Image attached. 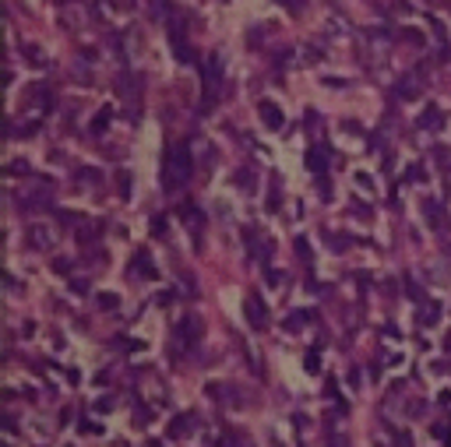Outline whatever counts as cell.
<instances>
[{"label": "cell", "mask_w": 451, "mask_h": 447, "mask_svg": "<svg viewBox=\"0 0 451 447\" xmlns=\"http://www.w3.org/2000/svg\"><path fill=\"white\" fill-rule=\"evenodd\" d=\"M191 176H194L191 148H187L183 141L169 145V148H166V162H162V187H166V190H180Z\"/></svg>", "instance_id": "cell-1"}, {"label": "cell", "mask_w": 451, "mask_h": 447, "mask_svg": "<svg viewBox=\"0 0 451 447\" xmlns=\"http://www.w3.org/2000/svg\"><path fill=\"white\" fill-rule=\"evenodd\" d=\"M198 335H201V324H198L194 317H183V320L176 324V331H173V352L183 356V352L198 342Z\"/></svg>", "instance_id": "cell-2"}, {"label": "cell", "mask_w": 451, "mask_h": 447, "mask_svg": "<svg viewBox=\"0 0 451 447\" xmlns=\"http://www.w3.org/2000/svg\"><path fill=\"white\" fill-rule=\"evenodd\" d=\"M166 35H169V43H173V50H176V60L180 64H191L194 60V53H191V46H187V35H183V25H169L166 28Z\"/></svg>", "instance_id": "cell-3"}, {"label": "cell", "mask_w": 451, "mask_h": 447, "mask_svg": "<svg viewBox=\"0 0 451 447\" xmlns=\"http://www.w3.org/2000/svg\"><path fill=\"white\" fill-rule=\"evenodd\" d=\"M257 113H261V120H265V127H268V131H282L286 116H282V109H279L272 99H261V102H257Z\"/></svg>", "instance_id": "cell-4"}, {"label": "cell", "mask_w": 451, "mask_h": 447, "mask_svg": "<svg viewBox=\"0 0 451 447\" xmlns=\"http://www.w3.org/2000/svg\"><path fill=\"white\" fill-rule=\"evenodd\" d=\"M57 243V232L50 229V225H28V247H35V250H50Z\"/></svg>", "instance_id": "cell-5"}, {"label": "cell", "mask_w": 451, "mask_h": 447, "mask_svg": "<svg viewBox=\"0 0 451 447\" xmlns=\"http://www.w3.org/2000/svg\"><path fill=\"white\" fill-rule=\"evenodd\" d=\"M247 320L261 331V328H268V313H265V303L257 296H247Z\"/></svg>", "instance_id": "cell-6"}, {"label": "cell", "mask_w": 451, "mask_h": 447, "mask_svg": "<svg viewBox=\"0 0 451 447\" xmlns=\"http://www.w3.org/2000/svg\"><path fill=\"white\" fill-rule=\"evenodd\" d=\"M324 166H328L324 148H310V151H307V169H310V173H317V176H321V173H324Z\"/></svg>", "instance_id": "cell-7"}, {"label": "cell", "mask_w": 451, "mask_h": 447, "mask_svg": "<svg viewBox=\"0 0 451 447\" xmlns=\"http://www.w3.org/2000/svg\"><path fill=\"white\" fill-rule=\"evenodd\" d=\"M444 124V116H441V109L437 106H427V113L420 116V127H427V131H437Z\"/></svg>", "instance_id": "cell-8"}, {"label": "cell", "mask_w": 451, "mask_h": 447, "mask_svg": "<svg viewBox=\"0 0 451 447\" xmlns=\"http://www.w3.org/2000/svg\"><path fill=\"white\" fill-rule=\"evenodd\" d=\"M187 430H191V416H176L169 426V437H187Z\"/></svg>", "instance_id": "cell-9"}, {"label": "cell", "mask_w": 451, "mask_h": 447, "mask_svg": "<svg viewBox=\"0 0 451 447\" xmlns=\"http://www.w3.org/2000/svg\"><path fill=\"white\" fill-rule=\"evenodd\" d=\"M95 303H99L102 310H117V306H120V296H117V293H99Z\"/></svg>", "instance_id": "cell-10"}, {"label": "cell", "mask_w": 451, "mask_h": 447, "mask_svg": "<svg viewBox=\"0 0 451 447\" xmlns=\"http://www.w3.org/2000/svg\"><path fill=\"white\" fill-rule=\"evenodd\" d=\"M134 268H138V271H145L148 278H155V264H152V257H148V254H138V261H134Z\"/></svg>", "instance_id": "cell-11"}, {"label": "cell", "mask_w": 451, "mask_h": 447, "mask_svg": "<svg viewBox=\"0 0 451 447\" xmlns=\"http://www.w3.org/2000/svg\"><path fill=\"white\" fill-rule=\"evenodd\" d=\"M109 113H113L109 106H106V109H99V116H95V124H92V131H95V134H99V131H106V120H109Z\"/></svg>", "instance_id": "cell-12"}, {"label": "cell", "mask_w": 451, "mask_h": 447, "mask_svg": "<svg viewBox=\"0 0 451 447\" xmlns=\"http://www.w3.org/2000/svg\"><path fill=\"white\" fill-rule=\"evenodd\" d=\"M430 28H434V35H437V43L444 46V43H448V32H444V25H441V21H430Z\"/></svg>", "instance_id": "cell-13"}, {"label": "cell", "mask_w": 451, "mask_h": 447, "mask_svg": "<svg viewBox=\"0 0 451 447\" xmlns=\"http://www.w3.org/2000/svg\"><path fill=\"white\" fill-rule=\"evenodd\" d=\"M120 197H131V173H120Z\"/></svg>", "instance_id": "cell-14"}, {"label": "cell", "mask_w": 451, "mask_h": 447, "mask_svg": "<svg viewBox=\"0 0 451 447\" xmlns=\"http://www.w3.org/2000/svg\"><path fill=\"white\" fill-rule=\"evenodd\" d=\"M95 236H99V229H81V232H78V239H81V243H92Z\"/></svg>", "instance_id": "cell-15"}, {"label": "cell", "mask_w": 451, "mask_h": 447, "mask_svg": "<svg viewBox=\"0 0 451 447\" xmlns=\"http://www.w3.org/2000/svg\"><path fill=\"white\" fill-rule=\"evenodd\" d=\"M303 367H307V373H317V356H307Z\"/></svg>", "instance_id": "cell-16"}, {"label": "cell", "mask_w": 451, "mask_h": 447, "mask_svg": "<svg viewBox=\"0 0 451 447\" xmlns=\"http://www.w3.org/2000/svg\"><path fill=\"white\" fill-rule=\"evenodd\" d=\"M437 317H441V313H437V306H430V313L423 317V324H437Z\"/></svg>", "instance_id": "cell-17"}, {"label": "cell", "mask_w": 451, "mask_h": 447, "mask_svg": "<svg viewBox=\"0 0 451 447\" xmlns=\"http://www.w3.org/2000/svg\"><path fill=\"white\" fill-rule=\"evenodd\" d=\"M11 173H28V162H11Z\"/></svg>", "instance_id": "cell-18"}, {"label": "cell", "mask_w": 451, "mask_h": 447, "mask_svg": "<svg viewBox=\"0 0 451 447\" xmlns=\"http://www.w3.org/2000/svg\"><path fill=\"white\" fill-rule=\"evenodd\" d=\"M57 215H60L64 222H78V219H81V215H74V212H57Z\"/></svg>", "instance_id": "cell-19"}, {"label": "cell", "mask_w": 451, "mask_h": 447, "mask_svg": "<svg viewBox=\"0 0 451 447\" xmlns=\"http://www.w3.org/2000/svg\"><path fill=\"white\" fill-rule=\"evenodd\" d=\"M296 250H300V257H310V254H307V239H303V236L296 239Z\"/></svg>", "instance_id": "cell-20"}, {"label": "cell", "mask_w": 451, "mask_h": 447, "mask_svg": "<svg viewBox=\"0 0 451 447\" xmlns=\"http://www.w3.org/2000/svg\"><path fill=\"white\" fill-rule=\"evenodd\" d=\"M279 4H286L289 11H300V0H279Z\"/></svg>", "instance_id": "cell-21"}, {"label": "cell", "mask_w": 451, "mask_h": 447, "mask_svg": "<svg viewBox=\"0 0 451 447\" xmlns=\"http://www.w3.org/2000/svg\"><path fill=\"white\" fill-rule=\"evenodd\" d=\"M219 447H236V440H233V437H222V440H219Z\"/></svg>", "instance_id": "cell-22"}]
</instances>
